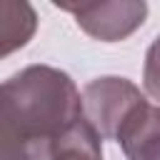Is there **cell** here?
Wrapping results in <instances>:
<instances>
[{
    "mask_svg": "<svg viewBox=\"0 0 160 160\" xmlns=\"http://www.w3.org/2000/svg\"><path fill=\"white\" fill-rule=\"evenodd\" d=\"M82 115L68 72L28 65L0 82V160H48L52 142Z\"/></svg>",
    "mask_w": 160,
    "mask_h": 160,
    "instance_id": "1",
    "label": "cell"
},
{
    "mask_svg": "<svg viewBox=\"0 0 160 160\" xmlns=\"http://www.w3.org/2000/svg\"><path fill=\"white\" fill-rule=\"evenodd\" d=\"M80 98H82V115L100 132V138L110 140H115L118 128L145 100L140 88L120 75H105L90 80L82 88Z\"/></svg>",
    "mask_w": 160,
    "mask_h": 160,
    "instance_id": "2",
    "label": "cell"
},
{
    "mask_svg": "<svg viewBox=\"0 0 160 160\" xmlns=\"http://www.w3.org/2000/svg\"><path fill=\"white\" fill-rule=\"evenodd\" d=\"M70 12L82 32L100 42H118L130 38L148 18V2L142 0H112V2H58Z\"/></svg>",
    "mask_w": 160,
    "mask_h": 160,
    "instance_id": "3",
    "label": "cell"
},
{
    "mask_svg": "<svg viewBox=\"0 0 160 160\" xmlns=\"http://www.w3.org/2000/svg\"><path fill=\"white\" fill-rule=\"evenodd\" d=\"M115 142L128 160H160V105L145 98L118 128Z\"/></svg>",
    "mask_w": 160,
    "mask_h": 160,
    "instance_id": "4",
    "label": "cell"
},
{
    "mask_svg": "<svg viewBox=\"0 0 160 160\" xmlns=\"http://www.w3.org/2000/svg\"><path fill=\"white\" fill-rule=\"evenodd\" d=\"M38 30V12L22 0H0V58L25 48Z\"/></svg>",
    "mask_w": 160,
    "mask_h": 160,
    "instance_id": "5",
    "label": "cell"
},
{
    "mask_svg": "<svg viewBox=\"0 0 160 160\" xmlns=\"http://www.w3.org/2000/svg\"><path fill=\"white\" fill-rule=\"evenodd\" d=\"M48 160H102V138L90 120L80 115L52 142Z\"/></svg>",
    "mask_w": 160,
    "mask_h": 160,
    "instance_id": "6",
    "label": "cell"
},
{
    "mask_svg": "<svg viewBox=\"0 0 160 160\" xmlns=\"http://www.w3.org/2000/svg\"><path fill=\"white\" fill-rule=\"evenodd\" d=\"M142 85H145V92L155 100V105H160V35L152 40V45L145 52Z\"/></svg>",
    "mask_w": 160,
    "mask_h": 160,
    "instance_id": "7",
    "label": "cell"
}]
</instances>
